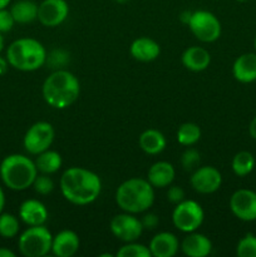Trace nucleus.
Segmentation results:
<instances>
[{
    "label": "nucleus",
    "mask_w": 256,
    "mask_h": 257,
    "mask_svg": "<svg viewBox=\"0 0 256 257\" xmlns=\"http://www.w3.org/2000/svg\"><path fill=\"white\" fill-rule=\"evenodd\" d=\"M59 186L65 200L78 206L94 202L102 191V182L98 175L82 167L65 170L60 177Z\"/></svg>",
    "instance_id": "nucleus-1"
},
{
    "label": "nucleus",
    "mask_w": 256,
    "mask_h": 257,
    "mask_svg": "<svg viewBox=\"0 0 256 257\" xmlns=\"http://www.w3.org/2000/svg\"><path fill=\"white\" fill-rule=\"evenodd\" d=\"M42 93L44 100L50 107L55 109H65L79 97V80L68 70H55L44 80Z\"/></svg>",
    "instance_id": "nucleus-2"
},
{
    "label": "nucleus",
    "mask_w": 256,
    "mask_h": 257,
    "mask_svg": "<svg viewBox=\"0 0 256 257\" xmlns=\"http://www.w3.org/2000/svg\"><path fill=\"white\" fill-rule=\"evenodd\" d=\"M148 180L130 178L120 183L115 191L118 207L128 213H142L152 207L155 202V190Z\"/></svg>",
    "instance_id": "nucleus-3"
},
{
    "label": "nucleus",
    "mask_w": 256,
    "mask_h": 257,
    "mask_svg": "<svg viewBox=\"0 0 256 257\" xmlns=\"http://www.w3.org/2000/svg\"><path fill=\"white\" fill-rule=\"evenodd\" d=\"M7 59L10 67L22 72H34L47 60L44 45L33 38H20L8 47Z\"/></svg>",
    "instance_id": "nucleus-4"
},
{
    "label": "nucleus",
    "mask_w": 256,
    "mask_h": 257,
    "mask_svg": "<svg viewBox=\"0 0 256 257\" xmlns=\"http://www.w3.org/2000/svg\"><path fill=\"white\" fill-rule=\"evenodd\" d=\"M37 175L34 161L27 156L10 155L0 163V178L13 191H24L32 187Z\"/></svg>",
    "instance_id": "nucleus-5"
},
{
    "label": "nucleus",
    "mask_w": 256,
    "mask_h": 257,
    "mask_svg": "<svg viewBox=\"0 0 256 257\" xmlns=\"http://www.w3.org/2000/svg\"><path fill=\"white\" fill-rule=\"evenodd\" d=\"M53 236L44 225L29 226L19 236L18 248L25 257H43L52 251Z\"/></svg>",
    "instance_id": "nucleus-6"
},
{
    "label": "nucleus",
    "mask_w": 256,
    "mask_h": 257,
    "mask_svg": "<svg viewBox=\"0 0 256 257\" xmlns=\"http://www.w3.org/2000/svg\"><path fill=\"white\" fill-rule=\"evenodd\" d=\"M205 212L198 202L183 200L177 203L172 212V222L177 230L190 233L197 230L203 222Z\"/></svg>",
    "instance_id": "nucleus-7"
},
{
    "label": "nucleus",
    "mask_w": 256,
    "mask_h": 257,
    "mask_svg": "<svg viewBox=\"0 0 256 257\" xmlns=\"http://www.w3.org/2000/svg\"><path fill=\"white\" fill-rule=\"evenodd\" d=\"M187 25L191 33L202 43L216 42L221 35L220 20L207 10L193 12Z\"/></svg>",
    "instance_id": "nucleus-8"
},
{
    "label": "nucleus",
    "mask_w": 256,
    "mask_h": 257,
    "mask_svg": "<svg viewBox=\"0 0 256 257\" xmlns=\"http://www.w3.org/2000/svg\"><path fill=\"white\" fill-rule=\"evenodd\" d=\"M54 128L48 122H37L27 131L23 140L25 151L30 155L38 156L49 150L54 141Z\"/></svg>",
    "instance_id": "nucleus-9"
},
{
    "label": "nucleus",
    "mask_w": 256,
    "mask_h": 257,
    "mask_svg": "<svg viewBox=\"0 0 256 257\" xmlns=\"http://www.w3.org/2000/svg\"><path fill=\"white\" fill-rule=\"evenodd\" d=\"M110 232L123 242H133L141 237L143 232V226L141 220L132 213H120L115 215L110 221Z\"/></svg>",
    "instance_id": "nucleus-10"
},
{
    "label": "nucleus",
    "mask_w": 256,
    "mask_h": 257,
    "mask_svg": "<svg viewBox=\"0 0 256 257\" xmlns=\"http://www.w3.org/2000/svg\"><path fill=\"white\" fill-rule=\"evenodd\" d=\"M230 210L238 220L251 222L256 220V192L251 190H237L230 198Z\"/></svg>",
    "instance_id": "nucleus-11"
},
{
    "label": "nucleus",
    "mask_w": 256,
    "mask_h": 257,
    "mask_svg": "<svg viewBox=\"0 0 256 257\" xmlns=\"http://www.w3.org/2000/svg\"><path fill=\"white\" fill-rule=\"evenodd\" d=\"M69 14V5L65 0H43L38 5V20L48 28L62 24Z\"/></svg>",
    "instance_id": "nucleus-12"
},
{
    "label": "nucleus",
    "mask_w": 256,
    "mask_h": 257,
    "mask_svg": "<svg viewBox=\"0 0 256 257\" xmlns=\"http://www.w3.org/2000/svg\"><path fill=\"white\" fill-rule=\"evenodd\" d=\"M191 186L193 190L202 195H210L221 187L222 176L217 168L212 166H203L197 168L191 176Z\"/></svg>",
    "instance_id": "nucleus-13"
},
{
    "label": "nucleus",
    "mask_w": 256,
    "mask_h": 257,
    "mask_svg": "<svg viewBox=\"0 0 256 257\" xmlns=\"http://www.w3.org/2000/svg\"><path fill=\"white\" fill-rule=\"evenodd\" d=\"M181 250L188 257H206L212 251V242L207 236L193 231L183 238Z\"/></svg>",
    "instance_id": "nucleus-14"
},
{
    "label": "nucleus",
    "mask_w": 256,
    "mask_h": 257,
    "mask_svg": "<svg viewBox=\"0 0 256 257\" xmlns=\"http://www.w3.org/2000/svg\"><path fill=\"white\" fill-rule=\"evenodd\" d=\"M79 237L74 231L63 230L53 237L52 252L58 257H72L79 250Z\"/></svg>",
    "instance_id": "nucleus-15"
},
{
    "label": "nucleus",
    "mask_w": 256,
    "mask_h": 257,
    "mask_svg": "<svg viewBox=\"0 0 256 257\" xmlns=\"http://www.w3.org/2000/svg\"><path fill=\"white\" fill-rule=\"evenodd\" d=\"M178 238L171 232L157 233L153 236L148 246L151 256L153 257H173L178 252Z\"/></svg>",
    "instance_id": "nucleus-16"
},
{
    "label": "nucleus",
    "mask_w": 256,
    "mask_h": 257,
    "mask_svg": "<svg viewBox=\"0 0 256 257\" xmlns=\"http://www.w3.org/2000/svg\"><path fill=\"white\" fill-rule=\"evenodd\" d=\"M19 217L28 226L44 225L48 220V210L40 201L27 200L20 205Z\"/></svg>",
    "instance_id": "nucleus-17"
},
{
    "label": "nucleus",
    "mask_w": 256,
    "mask_h": 257,
    "mask_svg": "<svg viewBox=\"0 0 256 257\" xmlns=\"http://www.w3.org/2000/svg\"><path fill=\"white\" fill-rule=\"evenodd\" d=\"M183 67L192 72H202L207 69L211 63V55L208 50L202 47H190L182 53L181 57Z\"/></svg>",
    "instance_id": "nucleus-18"
},
{
    "label": "nucleus",
    "mask_w": 256,
    "mask_h": 257,
    "mask_svg": "<svg viewBox=\"0 0 256 257\" xmlns=\"http://www.w3.org/2000/svg\"><path fill=\"white\" fill-rule=\"evenodd\" d=\"M232 74L235 79L241 83L256 80V53L240 55L232 65Z\"/></svg>",
    "instance_id": "nucleus-19"
},
{
    "label": "nucleus",
    "mask_w": 256,
    "mask_h": 257,
    "mask_svg": "<svg viewBox=\"0 0 256 257\" xmlns=\"http://www.w3.org/2000/svg\"><path fill=\"white\" fill-rule=\"evenodd\" d=\"M131 55L140 62H152L161 53L160 44L151 38L142 37L133 40L131 44Z\"/></svg>",
    "instance_id": "nucleus-20"
},
{
    "label": "nucleus",
    "mask_w": 256,
    "mask_h": 257,
    "mask_svg": "<svg viewBox=\"0 0 256 257\" xmlns=\"http://www.w3.org/2000/svg\"><path fill=\"white\" fill-rule=\"evenodd\" d=\"M175 168L171 163L166 161H160V162L153 163L148 170L147 180L153 187L163 188L170 186L175 180Z\"/></svg>",
    "instance_id": "nucleus-21"
},
{
    "label": "nucleus",
    "mask_w": 256,
    "mask_h": 257,
    "mask_svg": "<svg viewBox=\"0 0 256 257\" xmlns=\"http://www.w3.org/2000/svg\"><path fill=\"white\" fill-rule=\"evenodd\" d=\"M138 143H140V147L143 152L152 156L158 155L166 148L165 136L157 130H146L140 136Z\"/></svg>",
    "instance_id": "nucleus-22"
},
{
    "label": "nucleus",
    "mask_w": 256,
    "mask_h": 257,
    "mask_svg": "<svg viewBox=\"0 0 256 257\" xmlns=\"http://www.w3.org/2000/svg\"><path fill=\"white\" fill-rule=\"evenodd\" d=\"M15 23L28 24L38 19V4L33 0H19L10 8Z\"/></svg>",
    "instance_id": "nucleus-23"
},
{
    "label": "nucleus",
    "mask_w": 256,
    "mask_h": 257,
    "mask_svg": "<svg viewBox=\"0 0 256 257\" xmlns=\"http://www.w3.org/2000/svg\"><path fill=\"white\" fill-rule=\"evenodd\" d=\"M34 163L38 172L45 173V175H52V173L58 172V170L62 167L63 161L62 156L59 153L55 152V151L47 150L38 155Z\"/></svg>",
    "instance_id": "nucleus-24"
},
{
    "label": "nucleus",
    "mask_w": 256,
    "mask_h": 257,
    "mask_svg": "<svg viewBox=\"0 0 256 257\" xmlns=\"http://www.w3.org/2000/svg\"><path fill=\"white\" fill-rule=\"evenodd\" d=\"M233 173L238 177H245L248 173L252 172L253 167H255V157L251 152L247 151H241V152L236 153L233 157L232 163H231Z\"/></svg>",
    "instance_id": "nucleus-25"
},
{
    "label": "nucleus",
    "mask_w": 256,
    "mask_h": 257,
    "mask_svg": "<svg viewBox=\"0 0 256 257\" xmlns=\"http://www.w3.org/2000/svg\"><path fill=\"white\" fill-rule=\"evenodd\" d=\"M201 138V128L196 123L186 122L177 130V141L180 145L190 147L197 143Z\"/></svg>",
    "instance_id": "nucleus-26"
},
{
    "label": "nucleus",
    "mask_w": 256,
    "mask_h": 257,
    "mask_svg": "<svg viewBox=\"0 0 256 257\" xmlns=\"http://www.w3.org/2000/svg\"><path fill=\"white\" fill-rule=\"evenodd\" d=\"M19 220L12 213H0V236L13 238L19 232Z\"/></svg>",
    "instance_id": "nucleus-27"
},
{
    "label": "nucleus",
    "mask_w": 256,
    "mask_h": 257,
    "mask_svg": "<svg viewBox=\"0 0 256 257\" xmlns=\"http://www.w3.org/2000/svg\"><path fill=\"white\" fill-rule=\"evenodd\" d=\"M117 257H151V251L147 246L133 242H125L117 251Z\"/></svg>",
    "instance_id": "nucleus-28"
},
{
    "label": "nucleus",
    "mask_w": 256,
    "mask_h": 257,
    "mask_svg": "<svg viewBox=\"0 0 256 257\" xmlns=\"http://www.w3.org/2000/svg\"><path fill=\"white\" fill-rule=\"evenodd\" d=\"M236 253L238 257H256V236L247 233L241 238L236 246Z\"/></svg>",
    "instance_id": "nucleus-29"
},
{
    "label": "nucleus",
    "mask_w": 256,
    "mask_h": 257,
    "mask_svg": "<svg viewBox=\"0 0 256 257\" xmlns=\"http://www.w3.org/2000/svg\"><path fill=\"white\" fill-rule=\"evenodd\" d=\"M32 187L34 188V191L37 193L45 196L52 193V191L54 190V182H53L52 178L49 177V175L42 173V175H37Z\"/></svg>",
    "instance_id": "nucleus-30"
},
{
    "label": "nucleus",
    "mask_w": 256,
    "mask_h": 257,
    "mask_svg": "<svg viewBox=\"0 0 256 257\" xmlns=\"http://www.w3.org/2000/svg\"><path fill=\"white\" fill-rule=\"evenodd\" d=\"M198 162H200V153L195 148L186 150L181 157V163H182V167L185 171L193 170Z\"/></svg>",
    "instance_id": "nucleus-31"
},
{
    "label": "nucleus",
    "mask_w": 256,
    "mask_h": 257,
    "mask_svg": "<svg viewBox=\"0 0 256 257\" xmlns=\"http://www.w3.org/2000/svg\"><path fill=\"white\" fill-rule=\"evenodd\" d=\"M15 24V20L13 18L10 10L0 9V33H8L13 29Z\"/></svg>",
    "instance_id": "nucleus-32"
},
{
    "label": "nucleus",
    "mask_w": 256,
    "mask_h": 257,
    "mask_svg": "<svg viewBox=\"0 0 256 257\" xmlns=\"http://www.w3.org/2000/svg\"><path fill=\"white\" fill-rule=\"evenodd\" d=\"M167 200L171 203H175V205L182 202L185 200V191L181 187H178V186H172L167 191Z\"/></svg>",
    "instance_id": "nucleus-33"
},
{
    "label": "nucleus",
    "mask_w": 256,
    "mask_h": 257,
    "mask_svg": "<svg viewBox=\"0 0 256 257\" xmlns=\"http://www.w3.org/2000/svg\"><path fill=\"white\" fill-rule=\"evenodd\" d=\"M141 222H142L143 230H145V228L153 230V228H156V226L158 225L160 220H158V216H156L155 213H146L142 217V220H141Z\"/></svg>",
    "instance_id": "nucleus-34"
},
{
    "label": "nucleus",
    "mask_w": 256,
    "mask_h": 257,
    "mask_svg": "<svg viewBox=\"0 0 256 257\" xmlns=\"http://www.w3.org/2000/svg\"><path fill=\"white\" fill-rule=\"evenodd\" d=\"M9 62H8L7 58H3L2 55H0V75L5 74L8 70V67H9Z\"/></svg>",
    "instance_id": "nucleus-35"
},
{
    "label": "nucleus",
    "mask_w": 256,
    "mask_h": 257,
    "mask_svg": "<svg viewBox=\"0 0 256 257\" xmlns=\"http://www.w3.org/2000/svg\"><path fill=\"white\" fill-rule=\"evenodd\" d=\"M248 133L253 140H256V117L251 120L250 125H248Z\"/></svg>",
    "instance_id": "nucleus-36"
},
{
    "label": "nucleus",
    "mask_w": 256,
    "mask_h": 257,
    "mask_svg": "<svg viewBox=\"0 0 256 257\" xmlns=\"http://www.w3.org/2000/svg\"><path fill=\"white\" fill-rule=\"evenodd\" d=\"M0 257H15V253L9 248L0 247Z\"/></svg>",
    "instance_id": "nucleus-37"
},
{
    "label": "nucleus",
    "mask_w": 256,
    "mask_h": 257,
    "mask_svg": "<svg viewBox=\"0 0 256 257\" xmlns=\"http://www.w3.org/2000/svg\"><path fill=\"white\" fill-rule=\"evenodd\" d=\"M191 15H192V13L191 12H185V13H182V14H181V22L182 23H185V24H188V22H190V19H191Z\"/></svg>",
    "instance_id": "nucleus-38"
},
{
    "label": "nucleus",
    "mask_w": 256,
    "mask_h": 257,
    "mask_svg": "<svg viewBox=\"0 0 256 257\" xmlns=\"http://www.w3.org/2000/svg\"><path fill=\"white\" fill-rule=\"evenodd\" d=\"M4 206H5V193L4 191H3L2 186H0V213H2L3 210H4Z\"/></svg>",
    "instance_id": "nucleus-39"
},
{
    "label": "nucleus",
    "mask_w": 256,
    "mask_h": 257,
    "mask_svg": "<svg viewBox=\"0 0 256 257\" xmlns=\"http://www.w3.org/2000/svg\"><path fill=\"white\" fill-rule=\"evenodd\" d=\"M12 0H0V9H5Z\"/></svg>",
    "instance_id": "nucleus-40"
},
{
    "label": "nucleus",
    "mask_w": 256,
    "mask_h": 257,
    "mask_svg": "<svg viewBox=\"0 0 256 257\" xmlns=\"http://www.w3.org/2000/svg\"><path fill=\"white\" fill-rule=\"evenodd\" d=\"M3 48H4V38H3L2 33H0V53H2Z\"/></svg>",
    "instance_id": "nucleus-41"
},
{
    "label": "nucleus",
    "mask_w": 256,
    "mask_h": 257,
    "mask_svg": "<svg viewBox=\"0 0 256 257\" xmlns=\"http://www.w3.org/2000/svg\"><path fill=\"white\" fill-rule=\"evenodd\" d=\"M114 2H117L118 4H125V3H128L130 0H114Z\"/></svg>",
    "instance_id": "nucleus-42"
},
{
    "label": "nucleus",
    "mask_w": 256,
    "mask_h": 257,
    "mask_svg": "<svg viewBox=\"0 0 256 257\" xmlns=\"http://www.w3.org/2000/svg\"><path fill=\"white\" fill-rule=\"evenodd\" d=\"M236 2H238V3H245V2H247V0H236Z\"/></svg>",
    "instance_id": "nucleus-43"
},
{
    "label": "nucleus",
    "mask_w": 256,
    "mask_h": 257,
    "mask_svg": "<svg viewBox=\"0 0 256 257\" xmlns=\"http://www.w3.org/2000/svg\"><path fill=\"white\" fill-rule=\"evenodd\" d=\"M255 50H256V37H255Z\"/></svg>",
    "instance_id": "nucleus-44"
}]
</instances>
